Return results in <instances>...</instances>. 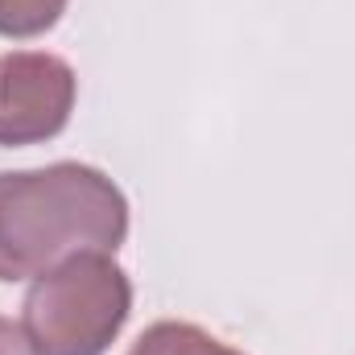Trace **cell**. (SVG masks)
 <instances>
[{
  "mask_svg": "<svg viewBox=\"0 0 355 355\" xmlns=\"http://www.w3.org/2000/svg\"><path fill=\"white\" fill-rule=\"evenodd\" d=\"M128 240L124 190L87 162L0 170V281H29L75 252Z\"/></svg>",
  "mask_w": 355,
  "mask_h": 355,
  "instance_id": "obj_1",
  "label": "cell"
},
{
  "mask_svg": "<svg viewBox=\"0 0 355 355\" xmlns=\"http://www.w3.org/2000/svg\"><path fill=\"white\" fill-rule=\"evenodd\" d=\"M132 314V281L112 252H75L33 277L21 327L42 355H103Z\"/></svg>",
  "mask_w": 355,
  "mask_h": 355,
  "instance_id": "obj_2",
  "label": "cell"
},
{
  "mask_svg": "<svg viewBox=\"0 0 355 355\" xmlns=\"http://www.w3.org/2000/svg\"><path fill=\"white\" fill-rule=\"evenodd\" d=\"M79 75L46 50L0 54V145L25 149L54 141L75 112Z\"/></svg>",
  "mask_w": 355,
  "mask_h": 355,
  "instance_id": "obj_3",
  "label": "cell"
},
{
  "mask_svg": "<svg viewBox=\"0 0 355 355\" xmlns=\"http://www.w3.org/2000/svg\"><path fill=\"white\" fill-rule=\"evenodd\" d=\"M128 355H244V352L227 347L219 335L202 331L198 322L162 318V322L141 331V339L128 347Z\"/></svg>",
  "mask_w": 355,
  "mask_h": 355,
  "instance_id": "obj_4",
  "label": "cell"
},
{
  "mask_svg": "<svg viewBox=\"0 0 355 355\" xmlns=\"http://www.w3.org/2000/svg\"><path fill=\"white\" fill-rule=\"evenodd\" d=\"M71 0H0V37L25 42L50 33Z\"/></svg>",
  "mask_w": 355,
  "mask_h": 355,
  "instance_id": "obj_5",
  "label": "cell"
},
{
  "mask_svg": "<svg viewBox=\"0 0 355 355\" xmlns=\"http://www.w3.org/2000/svg\"><path fill=\"white\" fill-rule=\"evenodd\" d=\"M0 355H42V352L33 347V339H29V331L21 322L0 314Z\"/></svg>",
  "mask_w": 355,
  "mask_h": 355,
  "instance_id": "obj_6",
  "label": "cell"
}]
</instances>
